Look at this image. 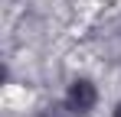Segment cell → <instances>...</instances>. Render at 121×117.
<instances>
[{"label": "cell", "mask_w": 121, "mask_h": 117, "mask_svg": "<svg viewBox=\"0 0 121 117\" xmlns=\"http://www.w3.org/2000/svg\"><path fill=\"white\" fill-rule=\"evenodd\" d=\"M95 101H98V91H95V85H92L88 78H75V81L69 85L65 104H69L72 111H79V114H88V111L95 107Z\"/></svg>", "instance_id": "obj_1"}, {"label": "cell", "mask_w": 121, "mask_h": 117, "mask_svg": "<svg viewBox=\"0 0 121 117\" xmlns=\"http://www.w3.org/2000/svg\"><path fill=\"white\" fill-rule=\"evenodd\" d=\"M39 117H82L79 111H72L69 104H46Z\"/></svg>", "instance_id": "obj_2"}, {"label": "cell", "mask_w": 121, "mask_h": 117, "mask_svg": "<svg viewBox=\"0 0 121 117\" xmlns=\"http://www.w3.org/2000/svg\"><path fill=\"white\" fill-rule=\"evenodd\" d=\"M115 117H121V104H118V107H115Z\"/></svg>", "instance_id": "obj_3"}]
</instances>
